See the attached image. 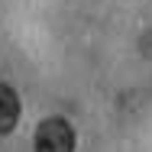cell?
Here are the masks:
<instances>
[{"label":"cell","instance_id":"cell-1","mask_svg":"<svg viewBox=\"0 0 152 152\" xmlns=\"http://www.w3.org/2000/svg\"><path fill=\"white\" fill-rule=\"evenodd\" d=\"M36 152H75V129L61 117L42 120L36 129Z\"/></svg>","mask_w":152,"mask_h":152},{"label":"cell","instance_id":"cell-2","mask_svg":"<svg viewBox=\"0 0 152 152\" xmlns=\"http://www.w3.org/2000/svg\"><path fill=\"white\" fill-rule=\"evenodd\" d=\"M20 120V100L10 84H0V133H10Z\"/></svg>","mask_w":152,"mask_h":152}]
</instances>
